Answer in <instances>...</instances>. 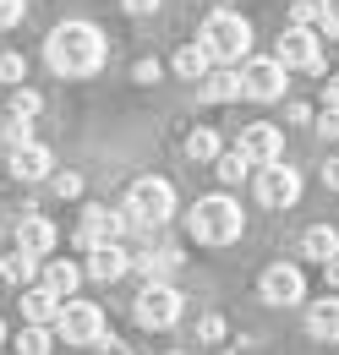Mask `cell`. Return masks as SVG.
<instances>
[{"label": "cell", "instance_id": "1", "mask_svg": "<svg viewBox=\"0 0 339 355\" xmlns=\"http://www.w3.org/2000/svg\"><path fill=\"white\" fill-rule=\"evenodd\" d=\"M44 60H49L60 77H93V71H104V60H110V39H104L93 22H60V28L44 39Z\"/></svg>", "mask_w": 339, "mask_h": 355}, {"label": "cell", "instance_id": "2", "mask_svg": "<svg viewBox=\"0 0 339 355\" xmlns=\"http://www.w3.org/2000/svg\"><path fill=\"white\" fill-rule=\"evenodd\" d=\"M186 230H192V241H203V246H230V241H241L247 214H241L235 197L213 191V197H197V208L186 214Z\"/></svg>", "mask_w": 339, "mask_h": 355}, {"label": "cell", "instance_id": "3", "mask_svg": "<svg viewBox=\"0 0 339 355\" xmlns=\"http://www.w3.org/2000/svg\"><path fill=\"white\" fill-rule=\"evenodd\" d=\"M197 39L208 44L213 66H241V60L252 55V22H247L241 11H213Z\"/></svg>", "mask_w": 339, "mask_h": 355}, {"label": "cell", "instance_id": "4", "mask_svg": "<svg viewBox=\"0 0 339 355\" xmlns=\"http://www.w3.org/2000/svg\"><path fill=\"white\" fill-rule=\"evenodd\" d=\"M170 214H175V186H170V180H159V175L131 180V191H126V219L131 224L154 230V224H165Z\"/></svg>", "mask_w": 339, "mask_h": 355}, {"label": "cell", "instance_id": "5", "mask_svg": "<svg viewBox=\"0 0 339 355\" xmlns=\"http://www.w3.org/2000/svg\"><path fill=\"white\" fill-rule=\"evenodd\" d=\"M181 306H186V295L170 284V279H148L142 290H137V322L142 328H175L181 322Z\"/></svg>", "mask_w": 339, "mask_h": 355}, {"label": "cell", "instance_id": "6", "mask_svg": "<svg viewBox=\"0 0 339 355\" xmlns=\"http://www.w3.org/2000/svg\"><path fill=\"white\" fill-rule=\"evenodd\" d=\"M55 334H60L66 345H77V350H93L99 334H104V311L93 306V301H72V295H66V306L55 317Z\"/></svg>", "mask_w": 339, "mask_h": 355}, {"label": "cell", "instance_id": "7", "mask_svg": "<svg viewBox=\"0 0 339 355\" xmlns=\"http://www.w3.org/2000/svg\"><path fill=\"white\" fill-rule=\"evenodd\" d=\"M274 55L285 60V71H323V44H317V33L301 28V22H290V28L279 33Z\"/></svg>", "mask_w": 339, "mask_h": 355}, {"label": "cell", "instance_id": "8", "mask_svg": "<svg viewBox=\"0 0 339 355\" xmlns=\"http://www.w3.org/2000/svg\"><path fill=\"white\" fill-rule=\"evenodd\" d=\"M279 93H285V60H279V55H268V60H241V98L268 104V98H279Z\"/></svg>", "mask_w": 339, "mask_h": 355}, {"label": "cell", "instance_id": "9", "mask_svg": "<svg viewBox=\"0 0 339 355\" xmlns=\"http://www.w3.org/2000/svg\"><path fill=\"white\" fill-rule=\"evenodd\" d=\"M296 197H301V175L285 164V159L257 164V202H268V208H290Z\"/></svg>", "mask_w": 339, "mask_h": 355}, {"label": "cell", "instance_id": "10", "mask_svg": "<svg viewBox=\"0 0 339 355\" xmlns=\"http://www.w3.org/2000/svg\"><path fill=\"white\" fill-rule=\"evenodd\" d=\"M263 301L268 306H296V301H306V279H301V268L296 263H274V268H263Z\"/></svg>", "mask_w": 339, "mask_h": 355}, {"label": "cell", "instance_id": "11", "mask_svg": "<svg viewBox=\"0 0 339 355\" xmlns=\"http://www.w3.org/2000/svg\"><path fill=\"white\" fill-rule=\"evenodd\" d=\"M126 214H115V208H104V202H88L83 208V224H77V241H83L88 252L93 246H104V241H121V230H126Z\"/></svg>", "mask_w": 339, "mask_h": 355}, {"label": "cell", "instance_id": "12", "mask_svg": "<svg viewBox=\"0 0 339 355\" xmlns=\"http://www.w3.org/2000/svg\"><path fill=\"white\" fill-rule=\"evenodd\" d=\"M252 164H274V159H285V132L274 126V121H252V126H241V142H235Z\"/></svg>", "mask_w": 339, "mask_h": 355}, {"label": "cell", "instance_id": "13", "mask_svg": "<svg viewBox=\"0 0 339 355\" xmlns=\"http://www.w3.org/2000/svg\"><path fill=\"white\" fill-rule=\"evenodd\" d=\"M6 170H11L17 180H44L49 170H55V153H49L44 142H28V148H11Z\"/></svg>", "mask_w": 339, "mask_h": 355}, {"label": "cell", "instance_id": "14", "mask_svg": "<svg viewBox=\"0 0 339 355\" xmlns=\"http://www.w3.org/2000/svg\"><path fill=\"white\" fill-rule=\"evenodd\" d=\"M55 241H60V235H55V224H49V219H39V214H22V219H17V246H22V252L49 257Z\"/></svg>", "mask_w": 339, "mask_h": 355}, {"label": "cell", "instance_id": "15", "mask_svg": "<svg viewBox=\"0 0 339 355\" xmlns=\"http://www.w3.org/2000/svg\"><path fill=\"white\" fill-rule=\"evenodd\" d=\"M60 306H66V301H60L49 284H22V322H49V328H55Z\"/></svg>", "mask_w": 339, "mask_h": 355}, {"label": "cell", "instance_id": "16", "mask_svg": "<svg viewBox=\"0 0 339 355\" xmlns=\"http://www.w3.org/2000/svg\"><path fill=\"white\" fill-rule=\"evenodd\" d=\"M126 268H131V257L121 252V241H104V246H93V257H88V279H99V284H115Z\"/></svg>", "mask_w": 339, "mask_h": 355}, {"label": "cell", "instance_id": "17", "mask_svg": "<svg viewBox=\"0 0 339 355\" xmlns=\"http://www.w3.org/2000/svg\"><path fill=\"white\" fill-rule=\"evenodd\" d=\"M197 98H208V104L241 98V66H219V71H208V77H197Z\"/></svg>", "mask_w": 339, "mask_h": 355}, {"label": "cell", "instance_id": "18", "mask_svg": "<svg viewBox=\"0 0 339 355\" xmlns=\"http://www.w3.org/2000/svg\"><path fill=\"white\" fill-rule=\"evenodd\" d=\"M306 334L323 339V345H339V301H334V295L312 301V311H306Z\"/></svg>", "mask_w": 339, "mask_h": 355}, {"label": "cell", "instance_id": "19", "mask_svg": "<svg viewBox=\"0 0 339 355\" xmlns=\"http://www.w3.org/2000/svg\"><path fill=\"white\" fill-rule=\"evenodd\" d=\"M213 71V55H208V44L197 39V44H181L175 49V77H186V83H197V77H208Z\"/></svg>", "mask_w": 339, "mask_h": 355}, {"label": "cell", "instance_id": "20", "mask_svg": "<svg viewBox=\"0 0 339 355\" xmlns=\"http://www.w3.org/2000/svg\"><path fill=\"white\" fill-rule=\"evenodd\" d=\"M131 268H137L142 279H170V273L181 268V252H175V246H159V252H142V257H131Z\"/></svg>", "mask_w": 339, "mask_h": 355}, {"label": "cell", "instance_id": "21", "mask_svg": "<svg viewBox=\"0 0 339 355\" xmlns=\"http://www.w3.org/2000/svg\"><path fill=\"white\" fill-rule=\"evenodd\" d=\"M44 284L66 301V295H77V284H83V268L77 263H44Z\"/></svg>", "mask_w": 339, "mask_h": 355}, {"label": "cell", "instance_id": "22", "mask_svg": "<svg viewBox=\"0 0 339 355\" xmlns=\"http://www.w3.org/2000/svg\"><path fill=\"white\" fill-rule=\"evenodd\" d=\"M33 268H39V257H33V252H22V246H17V252H11V257H0V279H6V284H17V290H22V284H33Z\"/></svg>", "mask_w": 339, "mask_h": 355}, {"label": "cell", "instance_id": "23", "mask_svg": "<svg viewBox=\"0 0 339 355\" xmlns=\"http://www.w3.org/2000/svg\"><path fill=\"white\" fill-rule=\"evenodd\" d=\"M257 164L252 159H247V153H241V148H235V153H219V159H213V175L224 180V186H241V180L252 175Z\"/></svg>", "mask_w": 339, "mask_h": 355}, {"label": "cell", "instance_id": "24", "mask_svg": "<svg viewBox=\"0 0 339 355\" xmlns=\"http://www.w3.org/2000/svg\"><path fill=\"white\" fill-rule=\"evenodd\" d=\"M301 252L323 263V257H334V252H339V235H334V230H329V224H312V230L301 235Z\"/></svg>", "mask_w": 339, "mask_h": 355}, {"label": "cell", "instance_id": "25", "mask_svg": "<svg viewBox=\"0 0 339 355\" xmlns=\"http://www.w3.org/2000/svg\"><path fill=\"white\" fill-rule=\"evenodd\" d=\"M17 350H22V355L55 350V334H49V322H22V334H17Z\"/></svg>", "mask_w": 339, "mask_h": 355}, {"label": "cell", "instance_id": "26", "mask_svg": "<svg viewBox=\"0 0 339 355\" xmlns=\"http://www.w3.org/2000/svg\"><path fill=\"white\" fill-rule=\"evenodd\" d=\"M186 159H192V164H213V159H219V137H213L208 126H197V132L186 137Z\"/></svg>", "mask_w": 339, "mask_h": 355}, {"label": "cell", "instance_id": "27", "mask_svg": "<svg viewBox=\"0 0 339 355\" xmlns=\"http://www.w3.org/2000/svg\"><path fill=\"white\" fill-rule=\"evenodd\" d=\"M0 83H11V88H17V83H28V60L6 49V55H0Z\"/></svg>", "mask_w": 339, "mask_h": 355}, {"label": "cell", "instance_id": "28", "mask_svg": "<svg viewBox=\"0 0 339 355\" xmlns=\"http://www.w3.org/2000/svg\"><path fill=\"white\" fill-rule=\"evenodd\" d=\"M11 115L33 121V115H39V93H33V88H17V93H11Z\"/></svg>", "mask_w": 339, "mask_h": 355}, {"label": "cell", "instance_id": "29", "mask_svg": "<svg viewBox=\"0 0 339 355\" xmlns=\"http://www.w3.org/2000/svg\"><path fill=\"white\" fill-rule=\"evenodd\" d=\"M33 142V126L22 121V115H11V126H6V148H28Z\"/></svg>", "mask_w": 339, "mask_h": 355}, {"label": "cell", "instance_id": "30", "mask_svg": "<svg viewBox=\"0 0 339 355\" xmlns=\"http://www.w3.org/2000/svg\"><path fill=\"white\" fill-rule=\"evenodd\" d=\"M317 22H323V39H339V0H317Z\"/></svg>", "mask_w": 339, "mask_h": 355}, {"label": "cell", "instance_id": "31", "mask_svg": "<svg viewBox=\"0 0 339 355\" xmlns=\"http://www.w3.org/2000/svg\"><path fill=\"white\" fill-rule=\"evenodd\" d=\"M317 137H323V142H339V110H334V104L317 115Z\"/></svg>", "mask_w": 339, "mask_h": 355}, {"label": "cell", "instance_id": "32", "mask_svg": "<svg viewBox=\"0 0 339 355\" xmlns=\"http://www.w3.org/2000/svg\"><path fill=\"white\" fill-rule=\"evenodd\" d=\"M197 339H203V345H219V339H224V317H203V322H197Z\"/></svg>", "mask_w": 339, "mask_h": 355}, {"label": "cell", "instance_id": "33", "mask_svg": "<svg viewBox=\"0 0 339 355\" xmlns=\"http://www.w3.org/2000/svg\"><path fill=\"white\" fill-rule=\"evenodd\" d=\"M131 83L154 88V83H159V60H137V66H131Z\"/></svg>", "mask_w": 339, "mask_h": 355}, {"label": "cell", "instance_id": "34", "mask_svg": "<svg viewBox=\"0 0 339 355\" xmlns=\"http://www.w3.org/2000/svg\"><path fill=\"white\" fill-rule=\"evenodd\" d=\"M22 11H28V0H0V28H17Z\"/></svg>", "mask_w": 339, "mask_h": 355}, {"label": "cell", "instance_id": "35", "mask_svg": "<svg viewBox=\"0 0 339 355\" xmlns=\"http://www.w3.org/2000/svg\"><path fill=\"white\" fill-rule=\"evenodd\" d=\"M55 191H60V197H77V191H83V175H72V170H60V175H55Z\"/></svg>", "mask_w": 339, "mask_h": 355}, {"label": "cell", "instance_id": "36", "mask_svg": "<svg viewBox=\"0 0 339 355\" xmlns=\"http://www.w3.org/2000/svg\"><path fill=\"white\" fill-rule=\"evenodd\" d=\"M290 17H296L301 28H312V22H317V17H323V11H317V6H312V0H296V11H290Z\"/></svg>", "mask_w": 339, "mask_h": 355}, {"label": "cell", "instance_id": "37", "mask_svg": "<svg viewBox=\"0 0 339 355\" xmlns=\"http://www.w3.org/2000/svg\"><path fill=\"white\" fill-rule=\"evenodd\" d=\"M121 6H126L131 17H154V11H159V0H121Z\"/></svg>", "mask_w": 339, "mask_h": 355}, {"label": "cell", "instance_id": "38", "mask_svg": "<svg viewBox=\"0 0 339 355\" xmlns=\"http://www.w3.org/2000/svg\"><path fill=\"white\" fill-rule=\"evenodd\" d=\"M323 273H329V284L339 290V252H334V257H323Z\"/></svg>", "mask_w": 339, "mask_h": 355}, {"label": "cell", "instance_id": "39", "mask_svg": "<svg viewBox=\"0 0 339 355\" xmlns=\"http://www.w3.org/2000/svg\"><path fill=\"white\" fill-rule=\"evenodd\" d=\"M323 186H334V191H339V159H329V170H323Z\"/></svg>", "mask_w": 339, "mask_h": 355}, {"label": "cell", "instance_id": "40", "mask_svg": "<svg viewBox=\"0 0 339 355\" xmlns=\"http://www.w3.org/2000/svg\"><path fill=\"white\" fill-rule=\"evenodd\" d=\"M323 98H329V104L339 110V77H329V83H323Z\"/></svg>", "mask_w": 339, "mask_h": 355}, {"label": "cell", "instance_id": "41", "mask_svg": "<svg viewBox=\"0 0 339 355\" xmlns=\"http://www.w3.org/2000/svg\"><path fill=\"white\" fill-rule=\"evenodd\" d=\"M0 345H6V322H0Z\"/></svg>", "mask_w": 339, "mask_h": 355}, {"label": "cell", "instance_id": "42", "mask_svg": "<svg viewBox=\"0 0 339 355\" xmlns=\"http://www.w3.org/2000/svg\"><path fill=\"white\" fill-rule=\"evenodd\" d=\"M0 164H6V159H0Z\"/></svg>", "mask_w": 339, "mask_h": 355}]
</instances>
